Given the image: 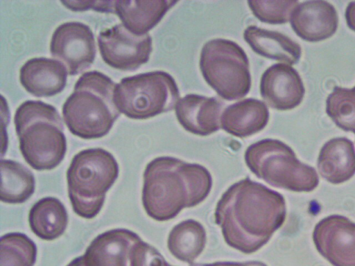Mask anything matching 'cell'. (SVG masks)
<instances>
[{
    "label": "cell",
    "mask_w": 355,
    "mask_h": 266,
    "mask_svg": "<svg viewBox=\"0 0 355 266\" xmlns=\"http://www.w3.org/2000/svg\"><path fill=\"white\" fill-rule=\"evenodd\" d=\"M286 215L284 197L248 177L223 194L214 213L226 243L244 254L265 245L284 224Z\"/></svg>",
    "instance_id": "obj_1"
},
{
    "label": "cell",
    "mask_w": 355,
    "mask_h": 266,
    "mask_svg": "<svg viewBox=\"0 0 355 266\" xmlns=\"http://www.w3.org/2000/svg\"><path fill=\"white\" fill-rule=\"evenodd\" d=\"M211 186V175L203 166L159 157L147 164L144 172L143 206L151 218L166 221L183 209L202 202Z\"/></svg>",
    "instance_id": "obj_2"
},
{
    "label": "cell",
    "mask_w": 355,
    "mask_h": 266,
    "mask_svg": "<svg viewBox=\"0 0 355 266\" xmlns=\"http://www.w3.org/2000/svg\"><path fill=\"white\" fill-rule=\"evenodd\" d=\"M115 87L110 77L98 71L78 78L62 106L64 123L73 135L94 139L110 132L121 114L114 103Z\"/></svg>",
    "instance_id": "obj_3"
},
{
    "label": "cell",
    "mask_w": 355,
    "mask_h": 266,
    "mask_svg": "<svg viewBox=\"0 0 355 266\" xmlns=\"http://www.w3.org/2000/svg\"><path fill=\"white\" fill-rule=\"evenodd\" d=\"M14 123L20 152L30 166L48 170L61 163L67 141L62 120L55 107L41 100H26L16 109Z\"/></svg>",
    "instance_id": "obj_4"
},
{
    "label": "cell",
    "mask_w": 355,
    "mask_h": 266,
    "mask_svg": "<svg viewBox=\"0 0 355 266\" xmlns=\"http://www.w3.org/2000/svg\"><path fill=\"white\" fill-rule=\"evenodd\" d=\"M118 175L116 159L103 148L85 149L74 155L67 171L68 195L73 211L86 219L96 216Z\"/></svg>",
    "instance_id": "obj_5"
},
{
    "label": "cell",
    "mask_w": 355,
    "mask_h": 266,
    "mask_svg": "<svg viewBox=\"0 0 355 266\" xmlns=\"http://www.w3.org/2000/svg\"><path fill=\"white\" fill-rule=\"evenodd\" d=\"M245 161L250 170L270 185L295 192H310L319 184L314 168L300 161L284 142L260 140L248 147Z\"/></svg>",
    "instance_id": "obj_6"
},
{
    "label": "cell",
    "mask_w": 355,
    "mask_h": 266,
    "mask_svg": "<svg viewBox=\"0 0 355 266\" xmlns=\"http://www.w3.org/2000/svg\"><path fill=\"white\" fill-rule=\"evenodd\" d=\"M180 96L174 78L162 71L125 77L116 85L114 103L127 117L144 120L171 111Z\"/></svg>",
    "instance_id": "obj_7"
},
{
    "label": "cell",
    "mask_w": 355,
    "mask_h": 266,
    "mask_svg": "<svg viewBox=\"0 0 355 266\" xmlns=\"http://www.w3.org/2000/svg\"><path fill=\"white\" fill-rule=\"evenodd\" d=\"M249 66L245 52L233 41L216 38L202 48L201 73L223 99L237 100L248 94L251 87Z\"/></svg>",
    "instance_id": "obj_8"
},
{
    "label": "cell",
    "mask_w": 355,
    "mask_h": 266,
    "mask_svg": "<svg viewBox=\"0 0 355 266\" xmlns=\"http://www.w3.org/2000/svg\"><path fill=\"white\" fill-rule=\"evenodd\" d=\"M97 40L103 61L125 71H135L146 63L153 49L149 34L135 35L122 24L101 31Z\"/></svg>",
    "instance_id": "obj_9"
},
{
    "label": "cell",
    "mask_w": 355,
    "mask_h": 266,
    "mask_svg": "<svg viewBox=\"0 0 355 266\" xmlns=\"http://www.w3.org/2000/svg\"><path fill=\"white\" fill-rule=\"evenodd\" d=\"M50 52L61 62L70 76L89 68L96 54L94 35L91 28L78 21L65 22L54 30Z\"/></svg>",
    "instance_id": "obj_10"
},
{
    "label": "cell",
    "mask_w": 355,
    "mask_h": 266,
    "mask_svg": "<svg viewBox=\"0 0 355 266\" xmlns=\"http://www.w3.org/2000/svg\"><path fill=\"white\" fill-rule=\"evenodd\" d=\"M313 240L318 251L334 266H355V223L332 215L315 227Z\"/></svg>",
    "instance_id": "obj_11"
},
{
    "label": "cell",
    "mask_w": 355,
    "mask_h": 266,
    "mask_svg": "<svg viewBox=\"0 0 355 266\" xmlns=\"http://www.w3.org/2000/svg\"><path fill=\"white\" fill-rule=\"evenodd\" d=\"M260 93L272 108L284 111L298 106L303 100L305 89L298 72L287 64L277 63L262 74Z\"/></svg>",
    "instance_id": "obj_12"
},
{
    "label": "cell",
    "mask_w": 355,
    "mask_h": 266,
    "mask_svg": "<svg viewBox=\"0 0 355 266\" xmlns=\"http://www.w3.org/2000/svg\"><path fill=\"white\" fill-rule=\"evenodd\" d=\"M290 21L297 36L305 41L316 42L328 39L336 33L338 17L330 3L313 0L299 3Z\"/></svg>",
    "instance_id": "obj_13"
},
{
    "label": "cell",
    "mask_w": 355,
    "mask_h": 266,
    "mask_svg": "<svg viewBox=\"0 0 355 266\" xmlns=\"http://www.w3.org/2000/svg\"><path fill=\"white\" fill-rule=\"evenodd\" d=\"M141 238L126 229H114L96 236L83 255L85 266H130L133 246Z\"/></svg>",
    "instance_id": "obj_14"
},
{
    "label": "cell",
    "mask_w": 355,
    "mask_h": 266,
    "mask_svg": "<svg viewBox=\"0 0 355 266\" xmlns=\"http://www.w3.org/2000/svg\"><path fill=\"white\" fill-rule=\"evenodd\" d=\"M223 106L216 98L188 94L177 102L175 115L185 130L199 136H207L221 127Z\"/></svg>",
    "instance_id": "obj_15"
},
{
    "label": "cell",
    "mask_w": 355,
    "mask_h": 266,
    "mask_svg": "<svg viewBox=\"0 0 355 266\" xmlns=\"http://www.w3.org/2000/svg\"><path fill=\"white\" fill-rule=\"evenodd\" d=\"M67 70L59 61L46 57L27 60L19 70V80L28 93L36 97H49L65 87Z\"/></svg>",
    "instance_id": "obj_16"
},
{
    "label": "cell",
    "mask_w": 355,
    "mask_h": 266,
    "mask_svg": "<svg viewBox=\"0 0 355 266\" xmlns=\"http://www.w3.org/2000/svg\"><path fill=\"white\" fill-rule=\"evenodd\" d=\"M177 1H114L113 13L131 33L143 35L154 28Z\"/></svg>",
    "instance_id": "obj_17"
},
{
    "label": "cell",
    "mask_w": 355,
    "mask_h": 266,
    "mask_svg": "<svg viewBox=\"0 0 355 266\" xmlns=\"http://www.w3.org/2000/svg\"><path fill=\"white\" fill-rule=\"evenodd\" d=\"M268 119L269 112L263 101L246 98L225 108L221 116V127L234 136L245 138L262 130Z\"/></svg>",
    "instance_id": "obj_18"
},
{
    "label": "cell",
    "mask_w": 355,
    "mask_h": 266,
    "mask_svg": "<svg viewBox=\"0 0 355 266\" xmlns=\"http://www.w3.org/2000/svg\"><path fill=\"white\" fill-rule=\"evenodd\" d=\"M320 175L331 184H341L355 174V148L345 137L334 138L322 147L318 158Z\"/></svg>",
    "instance_id": "obj_19"
},
{
    "label": "cell",
    "mask_w": 355,
    "mask_h": 266,
    "mask_svg": "<svg viewBox=\"0 0 355 266\" xmlns=\"http://www.w3.org/2000/svg\"><path fill=\"white\" fill-rule=\"evenodd\" d=\"M243 38L256 53L289 65L297 64L302 55L297 42L277 31L249 26L244 30Z\"/></svg>",
    "instance_id": "obj_20"
},
{
    "label": "cell",
    "mask_w": 355,
    "mask_h": 266,
    "mask_svg": "<svg viewBox=\"0 0 355 266\" xmlns=\"http://www.w3.org/2000/svg\"><path fill=\"white\" fill-rule=\"evenodd\" d=\"M28 222L31 231L37 237L53 240L64 232L68 215L65 206L58 198L46 197L39 200L31 207Z\"/></svg>",
    "instance_id": "obj_21"
},
{
    "label": "cell",
    "mask_w": 355,
    "mask_h": 266,
    "mask_svg": "<svg viewBox=\"0 0 355 266\" xmlns=\"http://www.w3.org/2000/svg\"><path fill=\"white\" fill-rule=\"evenodd\" d=\"M207 241L204 227L198 221L187 220L175 225L168 238V248L177 259L192 264L202 252Z\"/></svg>",
    "instance_id": "obj_22"
},
{
    "label": "cell",
    "mask_w": 355,
    "mask_h": 266,
    "mask_svg": "<svg viewBox=\"0 0 355 266\" xmlns=\"http://www.w3.org/2000/svg\"><path fill=\"white\" fill-rule=\"evenodd\" d=\"M35 178L30 170L19 162L1 160V201L21 204L28 200L35 191Z\"/></svg>",
    "instance_id": "obj_23"
},
{
    "label": "cell",
    "mask_w": 355,
    "mask_h": 266,
    "mask_svg": "<svg viewBox=\"0 0 355 266\" xmlns=\"http://www.w3.org/2000/svg\"><path fill=\"white\" fill-rule=\"evenodd\" d=\"M37 247L26 234L8 233L1 238L0 266H33Z\"/></svg>",
    "instance_id": "obj_24"
},
{
    "label": "cell",
    "mask_w": 355,
    "mask_h": 266,
    "mask_svg": "<svg viewBox=\"0 0 355 266\" xmlns=\"http://www.w3.org/2000/svg\"><path fill=\"white\" fill-rule=\"evenodd\" d=\"M326 113L338 127L355 134V87H335L327 98Z\"/></svg>",
    "instance_id": "obj_25"
},
{
    "label": "cell",
    "mask_w": 355,
    "mask_h": 266,
    "mask_svg": "<svg viewBox=\"0 0 355 266\" xmlns=\"http://www.w3.org/2000/svg\"><path fill=\"white\" fill-rule=\"evenodd\" d=\"M249 8L260 21L281 24L290 21L292 12L299 4L297 1H248Z\"/></svg>",
    "instance_id": "obj_26"
},
{
    "label": "cell",
    "mask_w": 355,
    "mask_h": 266,
    "mask_svg": "<svg viewBox=\"0 0 355 266\" xmlns=\"http://www.w3.org/2000/svg\"><path fill=\"white\" fill-rule=\"evenodd\" d=\"M130 260V266H172L156 248L142 240L133 246Z\"/></svg>",
    "instance_id": "obj_27"
},
{
    "label": "cell",
    "mask_w": 355,
    "mask_h": 266,
    "mask_svg": "<svg viewBox=\"0 0 355 266\" xmlns=\"http://www.w3.org/2000/svg\"><path fill=\"white\" fill-rule=\"evenodd\" d=\"M60 3L73 11L92 9L97 12L113 13L114 1H61Z\"/></svg>",
    "instance_id": "obj_28"
},
{
    "label": "cell",
    "mask_w": 355,
    "mask_h": 266,
    "mask_svg": "<svg viewBox=\"0 0 355 266\" xmlns=\"http://www.w3.org/2000/svg\"><path fill=\"white\" fill-rule=\"evenodd\" d=\"M189 266H267L262 262L259 261H248V262H243V263H236V262H216L214 263L209 264H190Z\"/></svg>",
    "instance_id": "obj_29"
},
{
    "label": "cell",
    "mask_w": 355,
    "mask_h": 266,
    "mask_svg": "<svg viewBox=\"0 0 355 266\" xmlns=\"http://www.w3.org/2000/svg\"><path fill=\"white\" fill-rule=\"evenodd\" d=\"M345 19L350 29L355 31V1L348 3L345 10Z\"/></svg>",
    "instance_id": "obj_30"
},
{
    "label": "cell",
    "mask_w": 355,
    "mask_h": 266,
    "mask_svg": "<svg viewBox=\"0 0 355 266\" xmlns=\"http://www.w3.org/2000/svg\"><path fill=\"white\" fill-rule=\"evenodd\" d=\"M67 266H85L83 256L74 258Z\"/></svg>",
    "instance_id": "obj_31"
}]
</instances>
